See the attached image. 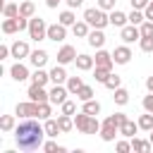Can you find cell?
I'll list each match as a JSON object with an SVG mask.
<instances>
[{"label": "cell", "mask_w": 153, "mask_h": 153, "mask_svg": "<svg viewBox=\"0 0 153 153\" xmlns=\"http://www.w3.org/2000/svg\"><path fill=\"white\" fill-rule=\"evenodd\" d=\"M43 136H45V127H41L33 117H26L24 122H19L14 127V141H17L19 151L43 148Z\"/></svg>", "instance_id": "cell-1"}, {"label": "cell", "mask_w": 153, "mask_h": 153, "mask_svg": "<svg viewBox=\"0 0 153 153\" xmlns=\"http://www.w3.org/2000/svg\"><path fill=\"white\" fill-rule=\"evenodd\" d=\"M74 127L81 134H100V122L96 120V115H88L84 110L74 115Z\"/></svg>", "instance_id": "cell-2"}, {"label": "cell", "mask_w": 153, "mask_h": 153, "mask_svg": "<svg viewBox=\"0 0 153 153\" xmlns=\"http://www.w3.org/2000/svg\"><path fill=\"white\" fill-rule=\"evenodd\" d=\"M84 19H86L93 29H105V26L110 24V14H105V10H100V7H88V10H84Z\"/></svg>", "instance_id": "cell-3"}, {"label": "cell", "mask_w": 153, "mask_h": 153, "mask_svg": "<svg viewBox=\"0 0 153 153\" xmlns=\"http://www.w3.org/2000/svg\"><path fill=\"white\" fill-rule=\"evenodd\" d=\"M26 31H29V38H31V41H43V38H48V24H45L41 17H31Z\"/></svg>", "instance_id": "cell-4"}, {"label": "cell", "mask_w": 153, "mask_h": 153, "mask_svg": "<svg viewBox=\"0 0 153 153\" xmlns=\"http://www.w3.org/2000/svg\"><path fill=\"white\" fill-rule=\"evenodd\" d=\"M38 105L41 103H36V100H29V103H17V108H14V115L17 117H38Z\"/></svg>", "instance_id": "cell-5"}, {"label": "cell", "mask_w": 153, "mask_h": 153, "mask_svg": "<svg viewBox=\"0 0 153 153\" xmlns=\"http://www.w3.org/2000/svg\"><path fill=\"white\" fill-rule=\"evenodd\" d=\"M26 96H29V100H36V103H48L50 100V91H45V86H38V84H31Z\"/></svg>", "instance_id": "cell-6"}, {"label": "cell", "mask_w": 153, "mask_h": 153, "mask_svg": "<svg viewBox=\"0 0 153 153\" xmlns=\"http://www.w3.org/2000/svg\"><path fill=\"white\" fill-rule=\"evenodd\" d=\"M120 38L129 45V43H134V41H139V38H141V29H139L136 24H124V26H122V31H120Z\"/></svg>", "instance_id": "cell-7"}, {"label": "cell", "mask_w": 153, "mask_h": 153, "mask_svg": "<svg viewBox=\"0 0 153 153\" xmlns=\"http://www.w3.org/2000/svg\"><path fill=\"white\" fill-rule=\"evenodd\" d=\"M117 134H120V127H117L110 117H105V122L100 124V139H103V141H115Z\"/></svg>", "instance_id": "cell-8"}, {"label": "cell", "mask_w": 153, "mask_h": 153, "mask_svg": "<svg viewBox=\"0 0 153 153\" xmlns=\"http://www.w3.org/2000/svg\"><path fill=\"white\" fill-rule=\"evenodd\" d=\"M67 96H69V88L62 86V84H55V86L50 88V103H53V105H62V103L67 100Z\"/></svg>", "instance_id": "cell-9"}, {"label": "cell", "mask_w": 153, "mask_h": 153, "mask_svg": "<svg viewBox=\"0 0 153 153\" xmlns=\"http://www.w3.org/2000/svg\"><path fill=\"white\" fill-rule=\"evenodd\" d=\"M48 38L55 41V43L65 41V38H67V26L60 24V22H57V24H50V26H48Z\"/></svg>", "instance_id": "cell-10"}, {"label": "cell", "mask_w": 153, "mask_h": 153, "mask_svg": "<svg viewBox=\"0 0 153 153\" xmlns=\"http://www.w3.org/2000/svg\"><path fill=\"white\" fill-rule=\"evenodd\" d=\"M112 60H115V65H127V62L131 60V50H129V45H120V48H115V50H112Z\"/></svg>", "instance_id": "cell-11"}, {"label": "cell", "mask_w": 153, "mask_h": 153, "mask_svg": "<svg viewBox=\"0 0 153 153\" xmlns=\"http://www.w3.org/2000/svg\"><path fill=\"white\" fill-rule=\"evenodd\" d=\"M10 48H12V57H17V60H22V57H29V55H31V50H29V43H26V41H14Z\"/></svg>", "instance_id": "cell-12"}, {"label": "cell", "mask_w": 153, "mask_h": 153, "mask_svg": "<svg viewBox=\"0 0 153 153\" xmlns=\"http://www.w3.org/2000/svg\"><path fill=\"white\" fill-rule=\"evenodd\" d=\"M74 60H76V50H74L72 45H62L60 53H57V62H60V65H69V62H74Z\"/></svg>", "instance_id": "cell-13"}, {"label": "cell", "mask_w": 153, "mask_h": 153, "mask_svg": "<svg viewBox=\"0 0 153 153\" xmlns=\"http://www.w3.org/2000/svg\"><path fill=\"white\" fill-rule=\"evenodd\" d=\"M96 67H110L112 69V65H115V60H112V53H108V50H103V48H98V53H96Z\"/></svg>", "instance_id": "cell-14"}, {"label": "cell", "mask_w": 153, "mask_h": 153, "mask_svg": "<svg viewBox=\"0 0 153 153\" xmlns=\"http://www.w3.org/2000/svg\"><path fill=\"white\" fill-rule=\"evenodd\" d=\"M86 38H88V45H93V48H103V45H105V33H103V29H91Z\"/></svg>", "instance_id": "cell-15"}, {"label": "cell", "mask_w": 153, "mask_h": 153, "mask_svg": "<svg viewBox=\"0 0 153 153\" xmlns=\"http://www.w3.org/2000/svg\"><path fill=\"white\" fill-rule=\"evenodd\" d=\"M74 65H76V69H81V72H88V69H93V67H96V60H93L91 55L81 53V55H76Z\"/></svg>", "instance_id": "cell-16"}, {"label": "cell", "mask_w": 153, "mask_h": 153, "mask_svg": "<svg viewBox=\"0 0 153 153\" xmlns=\"http://www.w3.org/2000/svg\"><path fill=\"white\" fill-rule=\"evenodd\" d=\"M10 74H12L14 81H26V79H29V69H26L22 62H14V65L10 67Z\"/></svg>", "instance_id": "cell-17"}, {"label": "cell", "mask_w": 153, "mask_h": 153, "mask_svg": "<svg viewBox=\"0 0 153 153\" xmlns=\"http://www.w3.org/2000/svg\"><path fill=\"white\" fill-rule=\"evenodd\" d=\"M67 79H69V76H67V72H65V65L57 62V65L50 69V81H53V84H65Z\"/></svg>", "instance_id": "cell-18"}, {"label": "cell", "mask_w": 153, "mask_h": 153, "mask_svg": "<svg viewBox=\"0 0 153 153\" xmlns=\"http://www.w3.org/2000/svg\"><path fill=\"white\" fill-rule=\"evenodd\" d=\"M29 62H31V65H33V67H36V69H38V67H43V65H45V62H48V53H45V50H41V48H38V50H33V53H31V55H29Z\"/></svg>", "instance_id": "cell-19"}, {"label": "cell", "mask_w": 153, "mask_h": 153, "mask_svg": "<svg viewBox=\"0 0 153 153\" xmlns=\"http://www.w3.org/2000/svg\"><path fill=\"white\" fill-rule=\"evenodd\" d=\"M136 131H139V122H134V120H127V122L120 127V134H122V136H127V139H134V136H136Z\"/></svg>", "instance_id": "cell-20"}, {"label": "cell", "mask_w": 153, "mask_h": 153, "mask_svg": "<svg viewBox=\"0 0 153 153\" xmlns=\"http://www.w3.org/2000/svg\"><path fill=\"white\" fill-rule=\"evenodd\" d=\"M131 151H139V153H151L153 151V143H151V139L148 141H143V139H131Z\"/></svg>", "instance_id": "cell-21"}, {"label": "cell", "mask_w": 153, "mask_h": 153, "mask_svg": "<svg viewBox=\"0 0 153 153\" xmlns=\"http://www.w3.org/2000/svg\"><path fill=\"white\" fill-rule=\"evenodd\" d=\"M127 22H129V17H127L124 12H120V10H110V24H112V26H120V29H122Z\"/></svg>", "instance_id": "cell-22"}, {"label": "cell", "mask_w": 153, "mask_h": 153, "mask_svg": "<svg viewBox=\"0 0 153 153\" xmlns=\"http://www.w3.org/2000/svg\"><path fill=\"white\" fill-rule=\"evenodd\" d=\"M50 81V72H43V67H38L33 74H31V84H38V86H45Z\"/></svg>", "instance_id": "cell-23"}, {"label": "cell", "mask_w": 153, "mask_h": 153, "mask_svg": "<svg viewBox=\"0 0 153 153\" xmlns=\"http://www.w3.org/2000/svg\"><path fill=\"white\" fill-rule=\"evenodd\" d=\"M43 127H45V136H50V139H55L57 134H62V129H60V124H57V120H50V117H48Z\"/></svg>", "instance_id": "cell-24"}, {"label": "cell", "mask_w": 153, "mask_h": 153, "mask_svg": "<svg viewBox=\"0 0 153 153\" xmlns=\"http://www.w3.org/2000/svg\"><path fill=\"white\" fill-rule=\"evenodd\" d=\"M88 26H91V24H88L86 19H84V22H76V24L72 26V33H74V36H79V38H86V36H88V31H91Z\"/></svg>", "instance_id": "cell-25"}, {"label": "cell", "mask_w": 153, "mask_h": 153, "mask_svg": "<svg viewBox=\"0 0 153 153\" xmlns=\"http://www.w3.org/2000/svg\"><path fill=\"white\" fill-rule=\"evenodd\" d=\"M112 100H115L117 105H127V103H129V91L122 88V86L115 88V91H112Z\"/></svg>", "instance_id": "cell-26"}, {"label": "cell", "mask_w": 153, "mask_h": 153, "mask_svg": "<svg viewBox=\"0 0 153 153\" xmlns=\"http://www.w3.org/2000/svg\"><path fill=\"white\" fill-rule=\"evenodd\" d=\"M57 124H60L62 134H67V131L74 129V117H72V115H60V117H57Z\"/></svg>", "instance_id": "cell-27"}, {"label": "cell", "mask_w": 153, "mask_h": 153, "mask_svg": "<svg viewBox=\"0 0 153 153\" xmlns=\"http://www.w3.org/2000/svg\"><path fill=\"white\" fill-rule=\"evenodd\" d=\"M33 12H36V5H33L31 0H24V2L19 5V14H22V17L31 19V17H33Z\"/></svg>", "instance_id": "cell-28"}, {"label": "cell", "mask_w": 153, "mask_h": 153, "mask_svg": "<svg viewBox=\"0 0 153 153\" xmlns=\"http://www.w3.org/2000/svg\"><path fill=\"white\" fill-rule=\"evenodd\" d=\"M2 31H5V33H17V31H19V22H17V17H12V19L7 17V19L2 22Z\"/></svg>", "instance_id": "cell-29"}, {"label": "cell", "mask_w": 153, "mask_h": 153, "mask_svg": "<svg viewBox=\"0 0 153 153\" xmlns=\"http://www.w3.org/2000/svg\"><path fill=\"white\" fill-rule=\"evenodd\" d=\"M139 129H143V131L153 129V112H146V115L139 117Z\"/></svg>", "instance_id": "cell-30"}, {"label": "cell", "mask_w": 153, "mask_h": 153, "mask_svg": "<svg viewBox=\"0 0 153 153\" xmlns=\"http://www.w3.org/2000/svg\"><path fill=\"white\" fill-rule=\"evenodd\" d=\"M60 24H65V26H74V24H76V17H74V12H72V10H65V12H60Z\"/></svg>", "instance_id": "cell-31"}, {"label": "cell", "mask_w": 153, "mask_h": 153, "mask_svg": "<svg viewBox=\"0 0 153 153\" xmlns=\"http://www.w3.org/2000/svg\"><path fill=\"white\" fill-rule=\"evenodd\" d=\"M127 17H129V24H136V26L146 22V14H143V10H131Z\"/></svg>", "instance_id": "cell-32"}, {"label": "cell", "mask_w": 153, "mask_h": 153, "mask_svg": "<svg viewBox=\"0 0 153 153\" xmlns=\"http://www.w3.org/2000/svg\"><path fill=\"white\" fill-rule=\"evenodd\" d=\"M110 74H112L110 67H96V69H93V76H96V81H100V84H105Z\"/></svg>", "instance_id": "cell-33"}, {"label": "cell", "mask_w": 153, "mask_h": 153, "mask_svg": "<svg viewBox=\"0 0 153 153\" xmlns=\"http://www.w3.org/2000/svg\"><path fill=\"white\" fill-rule=\"evenodd\" d=\"M84 86V81H81V76H69L67 79V88H69V93H74L76 96V91Z\"/></svg>", "instance_id": "cell-34"}, {"label": "cell", "mask_w": 153, "mask_h": 153, "mask_svg": "<svg viewBox=\"0 0 153 153\" xmlns=\"http://www.w3.org/2000/svg\"><path fill=\"white\" fill-rule=\"evenodd\" d=\"M76 98H79L81 103H86V100H91V98H93V88L84 84V86H81V88L76 91Z\"/></svg>", "instance_id": "cell-35"}, {"label": "cell", "mask_w": 153, "mask_h": 153, "mask_svg": "<svg viewBox=\"0 0 153 153\" xmlns=\"http://www.w3.org/2000/svg\"><path fill=\"white\" fill-rule=\"evenodd\" d=\"M81 110H84V112H88V115H98V112H100V103L91 98V100H86V103H84V108H81Z\"/></svg>", "instance_id": "cell-36"}, {"label": "cell", "mask_w": 153, "mask_h": 153, "mask_svg": "<svg viewBox=\"0 0 153 153\" xmlns=\"http://www.w3.org/2000/svg\"><path fill=\"white\" fill-rule=\"evenodd\" d=\"M2 14L5 17H19V5H14V2H7V5H2Z\"/></svg>", "instance_id": "cell-37"}, {"label": "cell", "mask_w": 153, "mask_h": 153, "mask_svg": "<svg viewBox=\"0 0 153 153\" xmlns=\"http://www.w3.org/2000/svg\"><path fill=\"white\" fill-rule=\"evenodd\" d=\"M0 129L2 131H12L14 129V117L12 115H2L0 117Z\"/></svg>", "instance_id": "cell-38"}, {"label": "cell", "mask_w": 153, "mask_h": 153, "mask_svg": "<svg viewBox=\"0 0 153 153\" xmlns=\"http://www.w3.org/2000/svg\"><path fill=\"white\" fill-rule=\"evenodd\" d=\"M120 84H122V76L110 74V76H108V81H105L103 86H105V88H110V91H115V88H120Z\"/></svg>", "instance_id": "cell-39"}, {"label": "cell", "mask_w": 153, "mask_h": 153, "mask_svg": "<svg viewBox=\"0 0 153 153\" xmlns=\"http://www.w3.org/2000/svg\"><path fill=\"white\" fill-rule=\"evenodd\" d=\"M50 105H53L50 100L38 105V120H48V117H50V112H53V108H50Z\"/></svg>", "instance_id": "cell-40"}, {"label": "cell", "mask_w": 153, "mask_h": 153, "mask_svg": "<svg viewBox=\"0 0 153 153\" xmlns=\"http://www.w3.org/2000/svg\"><path fill=\"white\" fill-rule=\"evenodd\" d=\"M43 151H45V153H65L67 148H65V146H57L55 141H45V143H43Z\"/></svg>", "instance_id": "cell-41"}, {"label": "cell", "mask_w": 153, "mask_h": 153, "mask_svg": "<svg viewBox=\"0 0 153 153\" xmlns=\"http://www.w3.org/2000/svg\"><path fill=\"white\" fill-rule=\"evenodd\" d=\"M139 45L143 53H153V36H141L139 38Z\"/></svg>", "instance_id": "cell-42"}, {"label": "cell", "mask_w": 153, "mask_h": 153, "mask_svg": "<svg viewBox=\"0 0 153 153\" xmlns=\"http://www.w3.org/2000/svg\"><path fill=\"white\" fill-rule=\"evenodd\" d=\"M60 108H62V115H72L74 117V112H76V103H72V100H65Z\"/></svg>", "instance_id": "cell-43"}, {"label": "cell", "mask_w": 153, "mask_h": 153, "mask_svg": "<svg viewBox=\"0 0 153 153\" xmlns=\"http://www.w3.org/2000/svg\"><path fill=\"white\" fill-rule=\"evenodd\" d=\"M139 29H141V36H153V22L151 19H146L143 24H139Z\"/></svg>", "instance_id": "cell-44"}, {"label": "cell", "mask_w": 153, "mask_h": 153, "mask_svg": "<svg viewBox=\"0 0 153 153\" xmlns=\"http://www.w3.org/2000/svg\"><path fill=\"white\" fill-rule=\"evenodd\" d=\"M110 120H112V122H115L117 127H122V124H124V122H127L129 117H127L124 112H115V115H110Z\"/></svg>", "instance_id": "cell-45"}, {"label": "cell", "mask_w": 153, "mask_h": 153, "mask_svg": "<svg viewBox=\"0 0 153 153\" xmlns=\"http://www.w3.org/2000/svg\"><path fill=\"white\" fill-rule=\"evenodd\" d=\"M115 148H117V153H127V151H131V141H117Z\"/></svg>", "instance_id": "cell-46"}, {"label": "cell", "mask_w": 153, "mask_h": 153, "mask_svg": "<svg viewBox=\"0 0 153 153\" xmlns=\"http://www.w3.org/2000/svg\"><path fill=\"white\" fill-rule=\"evenodd\" d=\"M98 7L105 10V12L108 10H115V0H98Z\"/></svg>", "instance_id": "cell-47"}, {"label": "cell", "mask_w": 153, "mask_h": 153, "mask_svg": "<svg viewBox=\"0 0 153 153\" xmlns=\"http://www.w3.org/2000/svg\"><path fill=\"white\" fill-rule=\"evenodd\" d=\"M129 2H131V7H134V10H146L151 0H129Z\"/></svg>", "instance_id": "cell-48"}, {"label": "cell", "mask_w": 153, "mask_h": 153, "mask_svg": "<svg viewBox=\"0 0 153 153\" xmlns=\"http://www.w3.org/2000/svg\"><path fill=\"white\" fill-rule=\"evenodd\" d=\"M143 110H146V112H153V93H148V96L143 98Z\"/></svg>", "instance_id": "cell-49"}, {"label": "cell", "mask_w": 153, "mask_h": 153, "mask_svg": "<svg viewBox=\"0 0 153 153\" xmlns=\"http://www.w3.org/2000/svg\"><path fill=\"white\" fill-rule=\"evenodd\" d=\"M65 2H67V7H69V10H74V7H81V5H84V0H65Z\"/></svg>", "instance_id": "cell-50"}, {"label": "cell", "mask_w": 153, "mask_h": 153, "mask_svg": "<svg viewBox=\"0 0 153 153\" xmlns=\"http://www.w3.org/2000/svg\"><path fill=\"white\" fill-rule=\"evenodd\" d=\"M143 14H146V19H151V22H153V0H151V2H148V7L143 10Z\"/></svg>", "instance_id": "cell-51"}, {"label": "cell", "mask_w": 153, "mask_h": 153, "mask_svg": "<svg viewBox=\"0 0 153 153\" xmlns=\"http://www.w3.org/2000/svg\"><path fill=\"white\" fill-rule=\"evenodd\" d=\"M60 2H62V0H45V5H48V7H50V10H55V7H57V5H60Z\"/></svg>", "instance_id": "cell-52"}, {"label": "cell", "mask_w": 153, "mask_h": 153, "mask_svg": "<svg viewBox=\"0 0 153 153\" xmlns=\"http://www.w3.org/2000/svg\"><path fill=\"white\" fill-rule=\"evenodd\" d=\"M146 88L153 93V76H148V79H146Z\"/></svg>", "instance_id": "cell-53"}, {"label": "cell", "mask_w": 153, "mask_h": 153, "mask_svg": "<svg viewBox=\"0 0 153 153\" xmlns=\"http://www.w3.org/2000/svg\"><path fill=\"white\" fill-rule=\"evenodd\" d=\"M148 134H151V143H153V129H151V131H148Z\"/></svg>", "instance_id": "cell-54"}]
</instances>
